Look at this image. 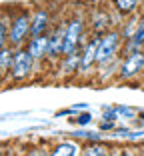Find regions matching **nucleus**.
I'll use <instances>...</instances> for the list:
<instances>
[{"instance_id": "1", "label": "nucleus", "mask_w": 144, "mask_h": 156, "mask_svg": "<svg viewBox=\"0 0 144 156\" xmlns=\"http://www.w3.org/2000/svg\"><path fill=\"white\" fill-rule=\"evenodd\" d=\"M90 36V28L86 14L74 12L66 18V40H64V54H74L80 52L82 44L88 40Z\"/></svg>"}, {"instance_id": "2", "label": "nucleus", "mask_w": 144, "mask_h": 156, "mask_svg": "<svg viewBox=\"0 0 144 156\" xmlns=\"http://www.w3.org/2000/svg\"><path fill=\"white\" fill-rule=\"evenodd\" d=\"M30 30H32V10L20 6V8H16L12 12V18H10L8 44L12 48L26 46V42L30 40Z\"/></svg>"}, {"instance_id": "3", "label": "nucleus", "mask_w": 144, "mask_h": 156, "mask_svg": "<svg viewBox=\"0 0 144 156\" xmlns=\"http://www.w3.org/2000/svg\"><path fill=\"white\" fill-rule=\"evenodd\" d=\"M86 20H88V28H90V34H106L108 30L112 28H118L120 24V16H118L112 6H106V4H98L86 14Z\"/></svg>"}, {"instance_id": "4", "label": "nucleus", "mask_w": 144, "mask_h": 156, "mask_svg": "<svg viewBox=\"0 0 144 156\" xmlns=\"http://www.w3.org/2000/svg\"><path fill=\"white\" fill-rule=\"evenodd\" d=\"M34 70H36V62L30 56V52L26 50V46L14 48V58H12V66H10V74H8L10 82L14 84L26 82L34 74Z\"/></svg>"}, {"instance_id": "5", "label": "nucleus", "mask_w": 144, "mask_h": 156, "mask_svg": "<svg viewBox=\"0 0 144 156\" xmlns=\"http://www.w3.org/2000/svg\"><path fill=\"white\" fill-rule=\"evenodd\" d=\"M122 38L118 28H112L106 34L100 36V46H98V56H96V68H102L104 64L112 62L114 58L120 56V48H122Z\"/></svg>"}, {"instance_id": "6", "label": "nucleus", "mask_w": 144, "mask_h": 156, "mask_svg": "<svg viewBox=\"0 0 144 156\" xmlns=\"http://www.w3.org/2000/svg\"><path fill=\"white\" fill-rule=\"evenodd\" d=\"M64 40H66V20L52 24L48 32V56L46 62L50 66H58L60 58L64 56Z\"/></svg>"}, {"instance_id": "7", "label": "nucleus", "mask_w": 144, "mask_h": 156, "mask_svg": "<svg viewBox=\"0 0 144 156\" xmlns=\"http://www.w3.org/2000/svg\"><path fill=\"white\" fill-rule=\"evenodd\" d=\"M140 76H144V50L128 54V56H122L116 80L130 82V80H136Z\"/></svg>"}, {"instance_id": "8", "label": "nucleus", "mask_w": 144, "mask_h": 156, "mask_svg": "<svg viewBox=\"0 0 144 156\" xmlns=\"http://www.w3.org/2000/svg\"><path fill=\"white\" fill-rule=\"evenodd\" d=\"M98 46H100V34H90L88 40L80 48V74L78 76H90L96 72V56H98Z\"/></svg>"}, {"instance_id": "9", "label": "nucleus", "mask_w": 144, "mask_h": 156, "mask_svg": "<svg viewBox=\"0 0 144 156\" xmlns=\"http://www.w3.org/2000/svg\"><path fill=\"white\" fill-rule=\"evenodd\" d=\"M52 14L48 10V6L38 4L32 8V30H30V38L32 36H42V34H48L52 28Z\"/></svg>"}, {"instance_id": "10", "label": "nucleus", "mask_w": 144, "mask_h": 156, "mask_svg": "<svg viewBox=\"0 0 144 156\" xmlns=\"http://www.w3.org/2000/svg\"><path fill=\"white\" fill-rule=\"evenodd\" d=\"M26 50L30 52V56L34 58L36 64L40 62H46L48 56V34H42V36H32L26 42Z\"/></svg>"}, {"instance_id": "11", "label": "nucleus", "mask_w": 144, "mask_h": 156, "mask_svg": "<svg viewBox=\"0 0 144 156\" xmlns=\"http://www.w3.org/2000/svg\"><path fill=\"white\" fill-rule=\"evenodd\" d=\"M58 72L62 78H76L80 74V52L74 54H64L58 62Z\"/></svg>"}, {"instance_id": "12", "label": "nucleus", "mask_w": 144, "mask_h": 156, "mask_svg": "<svg viewBox=\"0 0 144 156\" xmlns=\"http://www.w3.org/2000/svg\"><path fill=\"white\" fill-rule=\"evenodd\" d=\"M108 4L112 6V10H114L120 18H128L132 14L144 10L142 0H108Z\"/></svg>"}, {"instance_id": "13", "label": "nucleus", "mask_w": 144, "mask_h": 156, "mask_svg": "<svg viewBox=\"0 0 144 156\" xmlns=\"http://www.w3.org/2000/svg\"><path fill=\"white\" fill-rule=\"evenodd\" d=\"M80 154H82V146L76 140H58L50 148V156H80Z\"/></svg>"}, {"instance_id": "14", "label": "nucleus", "mask_w": 144, "mask_h": 156, "mask_svg": "<svg viewBox=\"0 0 144 156\" xmlns=\"http://www.w3.org/2000/svg\"><path fill=\"white\" fill-rule=\"evenodd\" d=\"M142 12V10H140ZM140 12L132 14V16H128V18H122L120 24H118V30H120L122 38H134L136 30H138V24H140Z\"/></svg>"}, {"instance_id": "15", "label": "nucleus", "mask_w": 144, "mask_h": 156, "mask_svg": "<svg viewBox=\"0 0 144 156\" xmlns=\"http://www.w3.org/2000/svg\"><path fill=\"white\" fill-rule=\"evenodd\" d=\"M110 152H112L110 144H106L104 140H94V142L84 144L80 156H110Z\"/></svg>"}, {"instance_id": "16", "label": "nucleus", "mask_w": 144, "mask_h": 156, "mask_svg": "<svg viewBox=\"0 0 144 156\" xmlns=\"http://www.w3.org/2000/svg\"><path fill=\"white\" fill-rule=\"evenodd\" d=\"M12 58H14V48L10 44L4 46V48H0V80H8Z\"/></svg>"}, {"instance_id": "17", "label": "nucleus", "mask_w": 144, "mask_h": 156, "mask_svg": "<svg viewBox=\"0 0 144 156\" xmlns=\"http://www.w3.org/2000/svg\"><path fill=\"white\" fill-rule=\"evenodd\" d=\"M10 18L12 12L4 14V10H0V48L8 46V38H10Z\"/></svg>"}, {"instance_id": "18", "label": "nucleus", "mask_w": 144, "mask_h": 156, "mask_svg": "<svg viewBox=\"0 0 144 156\" xmlns=\"http://www.w3.org/2000/svg\"><path fill=\"white\" fill-rule=\"evenodd\" d=\"M144 50V44H140L136 38H126L122 42V48H120V58L122 56H128V54H134V52Z\"/></svg>"}, {"instance_id": "19", "label": "nucleus", "mask_w": 144, "mask_h": 156, "mask_svg": "<svg viewBox=\"0 0 144 156\" xmlns=\"http://www.w3.org/2000/svg\"><path fill=\"white\" fill-rule=\"evenodd\" d=\"M74 124H78V126H86V124L92 122V114L90 112H82V114H74Z\"/></svg>"}, {"instance_id": "20", "label": "nucleus", "mask_w": 144, "mask_h": 156, "mask_svg": "<svg viewBox=\"0 0 144 156\" xmlns=\"http://www.w3.org/2000/svg\"><path fill=\"white\" fill-rule=\"evenodd\" d=\"M26 156H50V150H46L44 146H32L26 152Z\"/></svg>"}, {"instance_id": "21", "label": "nucleus", "mask_w": 144, "mask_h": 156, "mask_svg": "<svg viewBox=\"0 0 144 156\" xmlns=\"http://www.w3.org/2000/svg\"><path fill=\"white\" fill-rule=\"evenodd\" d=\"M134 38L140 42V44H144V10L140 12V24H138V30H136Z\"/></svg>"}, {"instance_id": "22", "label": "nucleus", "mask_w": 144, "mask_h": 156, "mask_svg": "<svg viewBox=\"0 0 144 156\" xmlns=\"http://www.w3.org/2000/svg\"><path fill=\"white\" fill-rule=\"evenodd\" d=\"M100 132H110V130H116V122L114 120H102L100 126H98Z\"/></svg>"}, {"instance_id": "23", "label": "nucleus", "mask_w": 144, "mask_h": 156, "mask_svg": "<svg viewBox=\"0 0 144 156\" xmlns=\"http://www.w3.org/2000/svg\"><path fill=\"white\" fill-rule=\"evenodd\" d=\"M102 120H114V122H118L116 108H114V106H112V108H106V110L102 112Z\"/></svg>"}, {"instance_id": "24", "label": "nucleus", "mask_w": 144, "mask_h": 156, "mask_svg": "<svg viewBox=\"0 0 144 156\" xmlns=\"http://www.w3.org/2000/svg\"><path fill=\"white\" fill-rule=\"evenodd\" d=\"M120 156H138V148L122 146V148H120Z\"/></svg>"}, {"instance_id": "25", "label": "nucleus", "mask_w": 144, "mask_h": 156, "mask_svg": "<svg viewBox=\"0 0 144 156\" xmlns=\"http://www.w3.org/2000/svg\"><path fill=\"white\" fill-rule=\"evenodd\" d=\"M66 114H76L74 108H66V110H58L56 112V116H66Z\"/></svg>"}, {"instance_id": "26", "label": "nucleus", "mask_w": 144, "mask_h": 156, "mask_svg": "<svg viewBox=\"0 0 144 156\" xmlns=\"http://www.w3.org/2000/svg\"><path fill=\"white\" fill-rule=\"evenodd\" d=\"M136 122L144 126V110H140V112H138V116H136Z\"/></svg>"}, {"instance_id": "27", "label": "nucleus", "mask_w": 144, "mask_h": 156, "mask_svg": "<svg viewBox=\"0 0 144 156\" xmlns=\"http://www.w3.org/2000/svg\"><path fill=\"white\" fill-rule=\"evenodd\" d=\"M110 156H120V148H112Z\"/></svg>"}, {"instance_id": "28", "label": "nucleus", "mask_w": 144, "mask_h": 156, "mask_svg": "<svg viewBox=\"0 0 144 156\" xmlns=\"http://www.w3.org/2000/svg\"><path fill=\"white\" fill-rule=\"evenodd\" d=\"M138 156H144V144H140V146H138Z\"/></svg>"}, {"instance_id": "29", "label": "nucleus", "mask_w": 144, "mask_h": 156, "mask_svg": "<svg viewBox=\"0 0 144 156\" xmlns=\"http://www.w3.org/2000/svg\"><path fill=\"white\" fill-rule=\"evenodd\" d=\"M0 156H4V150H2V146H0Z\"/></svg>"}, {"instance_id": "30", "label": "nucleus", "mask_w": 144, "mask_h": 156, "mask_svg": "<svg viewBox=\"0 0 144 156\" xmlns=\"http://www.w3.org/2000/svg\"><path fill=\"white\" fill-rule=\"evenodd\" d=\"M142 8H144V0H142Z\"/></svg>"}]
</instances>
